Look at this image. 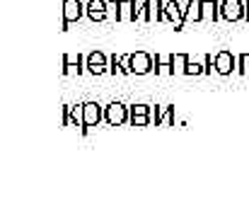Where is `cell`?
Here are the masks:
<instances>
[{"label":"cell","instance_id":"obj_11","mask_svg":"<svg viewBox=\"0 0 249 218\" xmlns=\"http://www.w3.org/2000/svg\"><path fill=\"white\" fill-rule=\"evenodd\" d=\"M203 20V10H201V0H189L186 2V10L181 15V29L186 22H201Z\"/></svg>","mask_w":249,"mask_h":218},{"label":"cell","instance_id":"obj_12","mask_svg":"<svg viewBox=\"0 0 249 218\" xmlns=\"http://www.w3.org/2000/svg\"><path fill=\"white\" fill-rule=\"evenodd\" d=\"M153 119H155V126H172L174 124V107H155Z\"/></svg>","mask_w":249,"mask_h":218},{"label":"cell","instance_id":"obj_10","mask_svg":"<svg viewBox=\"0 0 249 218\" xmlns=\"http://www.w3.org/2000/svg\"><path fill=\"white\" fill-rule=\"evenodd\" d=\"M87 71L92 73V75H102V73L109 71V66H107V56L102 54V51H92L89 56H87Z\"/></svg>","mask_w":249,"mask_h":218},{"label":"cell","instance_id":"obj_25","mask_svg":"<svg viewBox=\"0 0 249 218\" xmlns=\"http://www.w3.org/2000/svg\"><path fill=\"white\" fill-rule=\"evenodd\" d=\"M107 10H109V15H111L114 20H119V0H114V2H107Z\"/></svg>","mask_w":249,"mask_h":218},{"label":"cell","instance_id":"obj_18","mask_svg":"<svg viewBox=\"0 0 249 218\" xmlns=\"http://www.w3.org/2000/svg\"><path fill=\"white\" fill-rule=\"evenodd\" d=\"M138 22H153V0L141 2V7H138Z\"/></svg>","mask_w":249,"mask_h":218},{"label":"cell","instance_id":"obj_19","mask_svg":"<svg viewBox=\"0 0 249 218\" xmlns=\"http://www.w3.org/2000/svg\"><path fill=\"white\" fill-rule=\"evenodd\" d=\"M167 15H165V2L162 0H155L153 2V22H165Z\"/></svg>","mask_w":249,"mask_h":218},{"label":"cell","instance_id":"obj_7","mask_svg":"<svg viewBox=\"0 0 249 218\" xmlns=\"http://www.w3.org/2000/svg\"><path fill=\"white\" fill-rule=\"evenodd\" d=\"M138 2L136 0H119V20L116 22H138Z\"/></svg>","mask_w":249,"mask_h":218},{"label":"cell","instance_id":"obj_21","mask_svg":"<svg viewBox=\"0 0 249 218\" xmlns=\"http://www.w3.org/2000/svg\"><path fill=\"white\" fill-rule=\"evenodd\" d=\"M206 73V66H201V63H194L191 59H189V63H186V71L184 75H203Z\"/></svg>","mask_w":249,"mask_h":218},{"label":"cell","instance_id":"obj_17","mask_svg":"<svg viewBox=\"0 0 249 218\" xmlns=\"http://www.w3.org/2000/svg\"><path fill=\"white\" fill-rule=\"evenodd\" d=\"M186 63H189V56H186V54H174V56H172L174 75H184V71H186Z\"/></svg>","mask_w":249,"mask_h":218},{"label":"cell","instance_id":"obj_23","mask_svg":"<svg viewBox=\"0 0 249 218\" xmlns=\"http://www.w3.org/2000/svg\"><path fill=\"white\" fill-rule=\"evenodd\" d=\"M109 73H114V75L121 73V59H119V56H111V59H109Z\"/></svg>","mask_w":249,"mask_h":218},{"label":"cell","instance_id":"obj_9","mask_svg":"<svg viewBox=\"0 0 249 218\" xmlns=\"http://www.w3.org/2000/svg\"><path fill=\"white\" fill-rule=\"evenodd\" d=\"M85 129H89V126H97L102 119H104V112H102V107L97 104V102H85Z\"/></svg>","mask_w":249,"mask_h":218},{"label":"cell","instance_id":"obj_27","mask_svg":"<svg viewBox=\"0 0 249 218\" xmlns=\"http://www.w3.org/2000/svg\"><path fill=\"white\" fill-rule=\"evenodd\" d=\"M245 20H247V22H249V0H247V2H245Z\"/></svg>","mask_w":249,"mask_h":218},{"label":"cell","instance_id":"obj_8","mask_svg":"<svg viewBox=\"0 0 249 218\" xmlns=\"http://www.w3.org/2000/svg\"><path fill=\"white\" fill-rule=\"evenodd\" d=\"M153 117V107L150 104H133L131 107V124L133 126H148Z\"/></svg>","mask_w":249,"mask_h":218},{"label":"cell","instance_id":"obj_14","mask_svg":"<svg viewBox=\"0 0 249 218\" xmlns=\"http://www.w3.org/2000/svg\"><path fill=\"white\" fill-rule=\"evenodd\" d=\"M165 15L169 22H174V29L181 32V15H184V10H179V2H177V0L165 2Z\"/></svg>","mask_w":249,"mask_h":218},{"label":"cell","instance_id":"obj_13","mask_svg":"<svg viewBox=\"0 0 249 218\" xmlns=\"http://www.w3.org/2000/svg\"><path fill=\"white\" fill-rule=\"evenodd\" d=\"M201 10H203V20H211V22L223 20V15H220V2H218V0H201Z\"/></svg>","mask_w":249,"mask_h":218},{"label":"cell","instance_id":"obj_5","mask_svg":"<svg viewBox=\"0 0 249 218\" xmlns=\"http://www.w3.org/2000/svg\"><path fill=\"white\" fill-rule=\"evenodd\" d=\"M85 12L92 22H104L109 17V10H107V0H87L85 5Z\"/></svg>","mask_w":249,"mask_h":218},{"label":"cell","instance_id":"obj_26","mask_svg":"<svg viewBox=\"0 0 249 218\" xmlns=\"http://www.w3.org/2000/svg\"><path fill=\"white\" fill-rule=\"evenodd\" d=\"M71 124V104H63V126Z\"/></svg>","mask_w":249,"mask_h":218},{"label":"cell","instance_id":"obj_15","mask_svg":"<svg viewBox=\"0 0 249 218\" xmlns=\"http://www.w3.org/2000/svg\"><path fill=\"white\" fill-rule=\"evenodd\" d=\"M174 56V54H172ZM172 56H165V54H155V73L158 75H174V66H172Z\"/></svg>","mask_w":249,"mask_h":218},{"label":"cell","instance_id":"obj_20","mask_svg":"<svg viewBox=\"0 0 249 218\" xmlns=\"http://www.w3.org/2000/svg\"><path fill=\"white\" fill-rule=\"evenodd\" d=\"M237 73L240 75H249V54H240L237 56Z\"/></svg>","mask_w":249,"mask_h":218},{"label":"cell","instance_id":"obj_2","mask_svg":"<svg viewBox=\"0 0 249 218\" xmlns=\"http://www.w3.org/2000/svg\"><path fill=\"white\" fill-rule=\"evenodd\" d=\"M85 12V5L80 0H63V27H61V32H66L68 29V24L71 22H78Z\"/></svg>","mask_w":249,"mask_h":218},{"label":"cell","instance_id":"obj_4","mask_svg":"<svg viewBox=\"0 0 249 218\" xmlns=\"http://www.w3.org/2000/svg\"><path fill=\"white\" fill-rule=\"evenodd\" d=\"M153 66H155V61H153L150 54H145V51H136L133 54V63H131V73L133 75H148L150 71H155Z\"/></svg>","mask_w":249,"mask_h":218},{"label":"cell","instance_id":"obj_22","mask_svg":"<svg viewBox=\"0 0 249 218\" xmlns=\"http://www.w3.org/2000/svg\"><path fill=\"white\" fill-rule=\"evenodd\" d=\"M131 63H133V54L121 56V75H131Z\"/></svg>","mask_w":249,"mask_h":218},{"label":"cell","instance_id":"obj_16","mask_svg":"<svg viewBox=\"0 0 249 218\" xmlns=\"http://www.w3.org/2000/svg\"><path fill=\"white\" fill-rule=\"evenodd\" d=\"M83 61H85L83 54H78V59H71V56L66 54V56H63V75H71V73L80 75V73L85 71V68H83Z\"/></svg>","mask_w":249,"mask_h":218},{"label":"cell","instance_id":"obj_1","mask_svg":"<svg viewBox=\"0 0 249 218\" xmlns=\"http://www.w3.org/2000/svg\"><path fill=\"white\" fill-rule=\"evenodd\" d=\"M104 121L109 126H121V124H128L131 121V107L121 104V102H111L107 109H104Z\"/></svg>","mask_w":249,"mask_h":218},{"label":"cell","instance_id":"obj_24","mask_svg":"<svg viewBox=\"0 0 249 218\" xmlns=\"http://www.w3.org/2000/svg\"><path fill=\"white\" fill-rule=\"evenodd\" d=\"M203 66H206V73H213V71H215V59H213L211 54H206V59H203Z\"/></svg>","mask_w":249,"mask_h":218},{"label":"cell","instance_id":"obj_3","mask_svg":"<svg viewBox=\"0 0 249 218\" xmlns=\"http://www.w3.org/2000/svg\"><path fill=\"white\" fill-rule=\"evenodd\" d=\"M220 15L228 22H240V20H245V2L242 0H223L220 2Z\"/></svg>","mask_w":249,"mask_h":218},{"label":"cell","instance_id":"obj_6","mask_svg":"<svg viewBox=\"0 0 249 218\" xmlns=\"http://www.w3.org/2000/svg\"><path fill=\"white\" fill-rule=\"evenodd\" d=\"M232 68H237V56H232L230 51H218L215 54V73L230 75Z\"/></svg>","mask_w":249,"mask_h":218}]
</instances>
